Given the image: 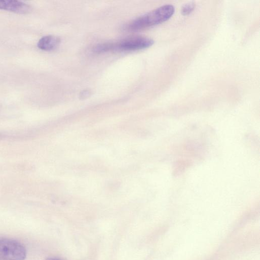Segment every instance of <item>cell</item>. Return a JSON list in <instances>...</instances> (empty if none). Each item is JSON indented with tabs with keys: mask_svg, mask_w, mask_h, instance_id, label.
Returning <instances> with one entry per match:
<instances>
[{
	"mask_svg": "<svg viewBox=\"0 0 260 260\" xmlns=\"http://www.w3.org/2000/svg\"><path fill=\"white\" fill-rule=\"evenodd\" d=\"M174 12L172 5L161 6L134 19L127 25V28L136 30L161 23L171 18Z\"/></svg>",
	"mask_w": 260,
	"mask_h": 260,
	"instance_id": "1",
	"label": "cell"
},
{
	"mask_svg": "<svg viewBox=\"0 0 260 260\" xmlns=\"http://www.w3.org/2000/svg\"><path fill=\"white\" fill-rule=\"evenodd\" d=\"M154 41L145 37H133L124 39L116 42H109L99 44L93 48V51L98 53L110 51H132L145 49L151 46Z\"/></svg>",
	"mask_w": 260,
	"mask_h": 260,
	"instance_id": "2",
	"label": "cell"
},
{
	"mask_svg": "<svg viewBox=\"0 0 260 260\" xmlns=\"http://www.w3.org/2000/svg\"><path fill=\"white\" fill-rule=\"evenodd\" d=\"M27 251L20 242L0 237V260H24Z\"/></svg>",
	"mask_w": 260,
	"mask_h": 260,
	"instance_id": "3",
	"label": "cell"
},
{
	"mask_svg": "<svg viewBox=\"0 0 260 260\" xmlns=\"http://www.w3.org/2000/svg\"><path fill=\"white\" fill-rule=\"evenodd\" d=\"M0 9L18 14H27L31 10V7L27 4L19 1L0 0Z\"/></svg>",
	"mask_w": 260,
	"mask_h": 260,
	"instance_id": "4",
	"label": "cell"
},
{
	"mask_svg": "<svg viewBox=\"0 0 260 260\" xmlns=\"http://www.w3.org/2000/svg\"><path fill=\"white\" fill-rule=\"evenodd\" d=\"M60 39L53 35L45 36L41 38L37 43L38 47L42 50L50 51L56 49L59 45Z\"/></svg>",
	"mask_w": 260,
	"mask_h": 260,
	"instance_id": "5",
	"label": "cell"
},
{
	"mask_svg": "<svg viewBox=\"0 0 260 260\" xmlns=\"http://www.w3.org/2000/svg\"><path fill=\"white\" fill-rule=\"evenodd\" d=\"M194 7L195 4L193 2L186 4L181 8V12L183 15H188L194 10Z\"/></svg>",
	"mask_w": 260,
	"mask_h": 260,
	"instance_id": "6",
	"label": "cell"
},
{
	"mask_svg": "<svg viewBox=\"0 0 260 260\" xmlns=\"http://www.w3.org/2000/svg\"><path fill=\"white\" fill-rule=\"evenodd\" d=\"M46 260H60V259L56 258H54V257H49V258H48Z\"/></svg>",
	"mask_w": 260,
	"mask_h": 260,
	"instance_id": "7",
	"label": "cell"
}]
</instances>
